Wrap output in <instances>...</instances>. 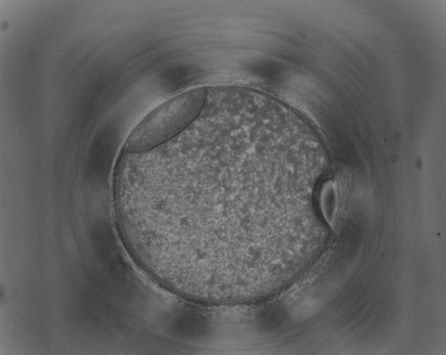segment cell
Returning a JSON list of instances; mask_svg holds the SVG:
<instances>
[{
    "instance_id": "7a4b0ae2",
    "label": "cell",
    "mask_w": 446,
    "mask_h": 355,
    "mask_svg": "<svg viewBox=\"0 0 446 355\" xmlns=\"http://www.w3.org/2000/svg\"><path fill=\"white\" fill-rule=\"evenodd\" d=\"M207 96L205 87L177 94L149 113L128 135L123 150L140 153L173 139L198 118Z\"/></svg>"
},
{
    "instance_id": "6da1fadb",
    "label": "cell",
    "mask_w": 446,
    "mask_h": 355,
    "mask_svg": "<svg viewBox=\"0 0 446 355\" xmlns=\"http://www.w3.org/2000/svg\"><path fill=\"white\" fill-rule=\"evenodd\" d=\"M265 139L226 133L165 144L145 156L134 220L142 247L169 284L241 281L255 272L266 171Z\"/></svg>"
},
{
    "instance_id": "3957f363",
    "label": "cell",
    "mask_w": 446,
    "mask_h": 355,
    "mask_svg": "<svg viewBox=\"0 0 446 355\" xmlns=\"http://www.w3.org/2000/svg\"><path fill=\"white\" fill-rule=\"evenodd\" d=\"M318 205L323 218L330 227L333 228L337 212V192L332 180L323 184L318 195Z\"/></svg>"
}]
</instances>
